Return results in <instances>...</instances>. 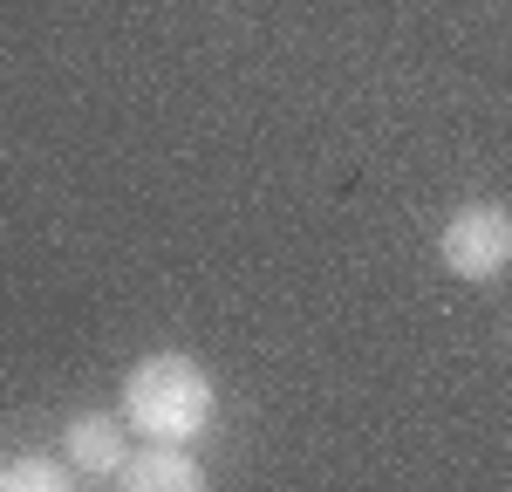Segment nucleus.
I'll list each match as a JSON object with an SVG mask.
<instances>
[{"label":"nucleus","instance_id":"nucleus-3","mask_svg":"<svg viewBox=\"0 0 512 492\" xmlns=\"http://www.w3.org/2000/svg\"><path fill=\"white\" fill-rule=\"evenodd\" d=\"M110 486H123V492H205V472H198L192 445H158V438H144V445L123 458V472Z\"/></svg>","mask_w":512,"mask_h":492},{"label":"nucleus","instance_id":"nucleus-2","mask_svg":"<svg viewBox=\"0 0 512 492\" xmlns=\"http://www.w3.org/2000/svg\"><path fill=\"white\" fill-rule=\"evenodd\" d=\"M437 253H444V267L458 274V281H499L512 267V212L506 205H458L451 219H444V233H437Z\"/></svg>","mask_w":512,"mask_h":492},{"label":"nucleus","instance_id":"nucleus-1","mask_svg":"<svg viewBox=\"0 0 512 492\" xmlns=\"http://www.w3.org/2000/svg\"><path fill=\"white\" fill-rule=\"evenodd\" d=\"M219 417V390L205 363L178 356V349H151L144 363L123 376V424L137 438H158V445H198Z\"/></svg>","mask_w":512,"mask_h":492},{"label":"nucleus","instance_id":"nucleus-4","mask_svg":"<svg viewBox=\"0 0 512 492\" xmlns=\"http://www.w3.org/2000/svg\"><path fill=\"white\" fill-rule=\"evenodd\" d=\"M62 458L76 465L82 479H117L123 458H130V438H123V417H103V410H82L62 431Z\"/></svg>","mask_w":512,"mask_h":492},{"label":"nucleus","instance_id":"nucleus-5","mask_svg":"<svg viewBox=\"0 0 512 492\" xmlns=\"http://www.w3.org/2000/svg\"><path fill=\"white\" fill-rule=\"evenodd\" d=\"M69 486H82V472L69 465V458H41V451H28V458L0 465V492H69Z\"/></svg>","mask_w":512,"mask_h":492}]
</instances>
